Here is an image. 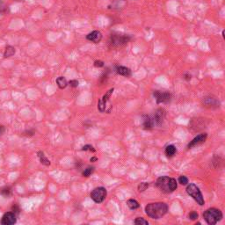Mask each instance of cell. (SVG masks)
Returning a JSON list of instances; mask_svg holds the SVG:
<instances>
[{"label": "cell", "instance_id": "6da1fadb", "mask_svg": "<svg viewBox=\"0 0 225 225\" xmlns=\"http://www.w3.org/2000/svg\"><path fill=\"white\" fill-rule=\"evenodd\" d=\"M145 212L152 219H160L166 215L168 206L165 202H153L145 207Z\"/></svg>", "mask_w": 225, "mask_h": 225}, {"label": "cell", "instance_id": "7a4b0ae2", "mask_svg": "<svg viewBox=\"0 0 225 225\" xmlns=\"http://www.w3.org/2000/svg\"><path fill=\"white\" fill-rule=\"evenodd\" d=\"M156 186L161 192L165 193H171L174 192L178 187L175 179L170 178L168 176H163L159 178L156 181Z\"/></svg>", "mask_w": 225, "mask_h": 225}, {"label": "cell", "instance_id": "3957f363", "mask_svg": "<svg viewBox=\"0 0 225 225\" xmlns=\"http://www.w3.org/2000/svg\"><path fill=\"white\" fill-rule=\"evenodd\" d=\"M203 218L206 221V223L209 225L216 224L218 222H220L223 218V213L220 209L211 208L207 209L204 214Z\"/></svg>", "mask_w": 225, "mask_h": 225}, {"label": "cell", "instance_id": "277c9868", "mask_svg": "<svg viewBox=\"0 0 225 225\" xmlns=\"http://www.w3.org/2000/svg\"><path fill=\"white\" fill-rule=\"evenodd\" d=\"M186 193L188 195H190L193 200H195L200 206L204 205V198L202 196V193L199 189V187L194 184H189L186 186Z\"/></svg>", "mask_w": 225, "mask_h": 225}, {"label": "cell", "instance_id": "5b68a950", "mask_svg": "<svg viewBox=\"0 0 225 225\" xmlns=\"http://www.w3.org/2000/svg\"><path fill=\"white\" fill-rule=\"evenodd\" d=\"M107 194V193L106 188L100 186V187H97V188H95V189L92 190V192L91 193V198L95 202L101 203V202H103L104 200L106 199Z\"/></svg>", "mask_w": 225, "mask_h": 225}, {"label": "cell", "instance_id": "8992f818", "mask_svg": "<svg viewBox=\"0 0 225 225\" xmlns=\"http://www.w3.org/2000/svg\"><path fill=\"white\" fill-rule=\"evenodd\" d=\"M130 40L128 35H121V34H114L111 36V44L114 47H119L127 44Z\"/></svg>", "mask_w": 225, "mask_h": 225}, {"label": "cell", "instance_id": "52a82bcc", "mask_svg": "<svg viewBox=\"0 0 225 225\" xmlns=\"http://www.w3.org/2000/svg\"><path fill=\"white\" fill-rule=\"evenodd\" d=\"M153 96L155 97L158 104L161 103H169L172 100V94L168 92H161V91H154Z\"/></svg>", "mask_w": 225, "mask_h": 225}, {"label": "cell", "instance_id": "ba28073f", "mask_svg": "<svg viewBox=\"0 0 225 225\" xmlns=\"http://www.w3.org/2000/svg\"><path fill=\"white\" fill-rule=\"evenodd\" d=\"M114 88H112V89H110L108 92H107L104 96H103V98L101 99V100L99 101V103H98V109L100 110L101 113H104L105 111H106V107H107V101L110 99V97H111V95H112V93L114 92Z\"/></svg>", "mask_w": 225, "mask_h": 225}, {"label": "cell", "instance_id": "9c48e42d", "mask_svg": "<svg viewBox=\"0 0 225 225\" xmlns=\"http://www.w3.org/2000/svg\"><path fill=\"white\" fill-rule=\"evenodd\" d=\"M207 137H208V135L206 133H201L200 134V135H198L197 136H195L192 141L188 143L187 148H188V149H191V148L194 147V146H197V145H199V144L203 143V142L206 141Z\"/></svg>", "mask_w": 225, "mask_h": 225}, {"label": "cell", "instance_id": "30bf717a", "mask_svg": "<svg viewBox=\"0 0 225 225\" xmlns=\"http://www.w3.org/2000/svg\"><path fill=\"white\" fill-rule=\"evenodd\" d=\"M16 223V216L14 213L8 212L5 213L1 220V223L3 225H12Z\"/></svg>", "mask_w": 225, "mask_h": 225}, {"label": "cell", "instance_id": "8fae6325", "mask_svg": "<svg viewBox=\"0 0 225 225\" xmlns=\"http://www.w3.org/2000/svg\"><path fill=\"white\" fill-rule=\"evenodd\" d=\"M165 109H158L155 112V114H154V116L152 118L153 119V121H154V124H156V125H161L162 122L165 120Z\"/></svg>", "mask_w": 225, "mask_h": 225}, {"label": "cell", "instance_id": "7c38bea8", "mask_svg": "<svg viewBox=\"0 0 225 225\" xmlns=\"http://www.w3.org/2000/svg\"><path fill=\"white\" fill-rule=\"evenodd\" d=\"M86 39L88 41L94 42V43H99L102 39V34L100 31H93L92 33H88L86 36Z\"/></svg>", "mask_w": 225, "mask_h": 225}, {"label": "cell", "instance_id": "4fadbf2b", "mask_svg": "<svg viewBox=\"0 0 225 225\" xmlns=\"http://www.w3.org/2000/svg\"><path fill=\"white\" fill-rule=\"evenodd\" d=\"M154 121H153V119L150 116H148V115H145L143 116V120H142V127L144 129L146 130H150V129H152L153 127H154Z\"/></svg>", "mask_w": 225, "mask_h": 225}, {"label": "cell", "instance_id": "5bb4252c", "mask_svg": "<svg viewBox=\"0 0 225 225\" xmlns=\"http://www.w3.org/2000/svg\"><path fill=\"white\" fill-rule=\"evenodd\" d=\"M203 104L205 105V107H219V102L216 99L212 98V97H206L203 100Z\"/></svg>", "mask_w": 225, "mask_h": 225}, {"label": "cell", "instance_id": "9a60e30c", "mask_svg": "<svg viewBox=\"0 0 225 225\" xmlns=\"http://www.w3.org/2000/svg\"><path fill=\"white\" fill-rule=\"evenodd\" d=\"M116 72L121 76H123V77H130L131 76V70L130 69L127 68L125 66H118L116 68Z\"/></svg>", "mask_w": 225, "mask_h": 225}, {"label": "cell", "instance_id": "2e32d148", "mask_svg": "<svg viewBox=\"0 0 225 225\" xmlns=\"http://www.w3.org/2000/svg\"><path fill=\"white\" fill-rule=\"evenodd\" d=\"M165 155H166L168 158H172V157H173L176 154L177 149H176V147L174 145L171 144V145H168L166 148H165Z\"/></svg>", "mask_w": 225, "mask_h": 225}, {"label": "cell", "instance_id": "e0dca14e", "mask_svg": "<svg viewBox=\"0 0 225 225\" xmlns=\"http://www.w3.org/2000/svg\"><path fill=\"white\" fill-rule=\"evenodd\" d=\"M37 155H38V157H39V159H40V161H41V163H42V165H46V166L50 165V161L46 158V156L44 155V153H43L42 151H39V152L37 153Z\"/></svg>", "mask_w": 225, "mask_h": 225}, {"label": "cell", "instance_id": "ac0fdd59", "mask_svg": "<svg viewBox=\"0 0 225 225\" xmlns=\"http://www.w3.org/2000/svg\"><path fill=\"white\" fill-rule=\"evenodd\" d=\"M127 205H128V207L129 209H132V210L137 209L139 207H140V205H139L138 201H137V200H134V199H130V200H128V201H127Z\"/></svg>", "mask_w": 225, "mask_h": 225}, {"label": "cell", "instance_id": "d6986e66", "mask_svg": "<svg viewBox=\"0 0 225 225\" xmlns=\"http://www.w3.org/2000/svg\"><path fill=\"white\" fill-rule=\"evenodd\" d=\"M56 84L58 85V87L60 89H64L67 86V80L63 77H59L56 78Z\"/></svg>", "mask_w": 225, "mask_h": 225}, {"label": "cell", "instance_id": "ffe728a7", "mask_svg": "<svg viewBox=\"0 0 225 225\" xmlns=\"http://www.w3.org/2000/svg\"><path fill=\"white\" fill-rule=\"evenodd\" d=\"M14 54H15V49L13 47H12V46H8L5 49V51L4 53V56L5 57H11Z\"/></svg>", "mask_w": 225, "mask_h": 225}, {"label": "cell", "instance_id": "44dd1931", "mask_svg": "<svg viewBox=\"0 0 225 225\" xmlns=\"http://www.w3.org/2000/svg\"><path fill=\"white\" fill-rule=\"evenodd\" d=\"M134 223L137 225H148L149 224V222L146 221V220H145L144 218H142V217H138V218H136V219L134 221Z\"/></svg>", "mask_w": 225, "mask_h": 225}, {"label": "cell", "instance_id": "7402d4cb", "mask_svg": "<svg viewBox=\"0 0 225 225\" xmlns=\"http://www.w3.org/2000/svg\"><path fill=\"white\" fill-rule=\"evenodd\" d=\"M93 172H94V167H87L86 169H84V171L82 172V175L84 177H89V176L92 175Z\"/></svg>", "mask_w": 225, "mask_h": 225}, {"label": "cell", "instance_id": "603a6c76", "mask_svg": "<svg viewBox=\"0 0 225 225\" xmlns=\"http://www.w3.org/2000/svg\"><path fill=\"white\" fill-rule=\"evenodd\" d=\"M149 186H150V185H149L148 182H142V183L138 186V191L140 193L144 192V191L149 187Z\"/></svg>", "mask_w": 225, "mask_h": 225}, {"label": "cell", "instance_id": "cb8c5ba5", "mask_svg": "<svg viewBox=\"0 0 225 225\" xmlns=\"http://www.w3.org/2000/svg\"><path fill=\"white\" fill-rule=\"evenodd\" d=\"M179 183H180L181 185H187L188 184V179L186 177V176H180L179 178Z\"/></svg>", "mask_w": 225, "mask_h": 225}, {"label": "cell", "instance_id": "d4e9b609", "mask_svg": "<svg viewBox=\"0 0 225 225\" xmlns=\"http://www.w3.org/2000/svg\"><path fill=\"white\" fill-rule=\"evenodd\" d=\"M189 219H191L193 221H194V220H196V219H198V217H199V215L195 212V211H192L190 214H189Z\"/></svg>", "mask_w": 225, "mask_h": 225}, {"label": "cell", "instance_id": "484cf974", "mask_svg": "<svg viewBox=\"0 0 225 225\" xmlns=\"http://www.w3.org/2000/svg\"><path fill=\"white\" fill-rule=\"evenodd\" d=\"M82 150H89V151H92V152H95V150L93 149V147H92V145H89V144H87V145H84L83 148H82Z\"/></svg>", "mask_w": 225, "mask_h": 225}, {"label": "cell", "instance_id": "4316f807", "mask_svg": "<svg viewBox=\"0 0 225 225\" xmlns=\"http://www.w3.org/2000/svg\"><path fill=\"white\" fill-rule=\"evenodd\" d=\"M94 66L97 67V68H101V67L104 66V63L102 61H100V60H97L94 62Z\"/></svg>", "mask_w": 225, "mask_h": 225}, {"label": "cell", "instance_id": "83f0119b", "mask_svg": "<svg viewBox=\"0 0 225 225\" xmlns=\"http://www.w3.org/2000/svg\"><path fill=\"white\" fill-rule=\"evenodd\" d=\"M70 85L71 86V87H77L78 86V81L77 80H70Z\"/></svg>", "mask_w": 225, "mask_h": 225}, {"label": "cell", "instance_id": "f1b7e54d", "mask_svg": "<svg viewBox=\"0 0 225 225\" xmlns=\"http://www.w3.org/2000/svg\"><path fill=\"white\" fill-rule=\"evenodd\" d=\"M2 193H3L5 196H8L9 194H10V189H9V188H5V189H4V190L2 191Z\"/></svg>", "mask_w": 225, "mask_h": 225}, {"label": "cell", "instance_id": "f546056e", "mask_svg": "<svg viewBox=\"0 0 225 225\" xmlns=\"http://www.w3.org/2000/svg\"><path fill=\"white\" fill-rule=\"evenodd\" d=\"M184 77H185V79L186 80H187V81H189V80H191V78H192V76L190 75V74H185L184 75Z\"/></svg>", "mask_w": 225, "mask_h": 225}, {"label": "cell", "instance_id": "4dcf8cb0", "mask_svg": "<svg viewBox=\"0 0 225 225\" xmlns=\"http://www.w3.org/2000/svg\"><path fill=\"white\" fill-rule=\"evenodd\" d=\"M4 132H5V128L3 126L0 125V135H2L4 134Z\"/></svg>", "mask_w": 225, "mask_h": 225}, {"label": "cell", "instance_id": "1f68e13d", "mask_svg": "<svg viewBox=\"0 0 225 225\" xmlns=\"http://www.w3.org/2000/svg\"><path fill=\"white\" fill-rule=\"evenodd\" d=\"M12 209H13V210H16V211H15V213H19V209H18V207H17V206H15V207H12Z\"/></svg>", "mask_w": 225, "mask_h": 225}, {"label": "cell", "instance_id": "d6a6232c", "mask_svg": "<svg viewBox=\"0 0 225 225\" xmlns=\"http://www.w3.org/2000/svg\"><path fill=\"white\" fill-rule=\"evenodd\" d=\"M98 160V159L97 158H95V157H93V158H92V159H90V161L91 162H95V161H97Z\"/></svg>", "mask_w": 225, "mask_h": 225}]
</instances>
